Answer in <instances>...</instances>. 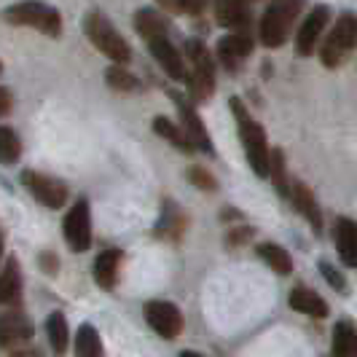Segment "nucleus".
I'll return each instance as SVG.
<instances>
[{"label":"nucleus","instance_id":"obj_15","mask_svg":"<svg viewBox=\"0 0 357 357\" xmlns=\"http://www.w3.org/2000/svg\"><path fill=\"white\" fill-rule=\"evenodd\" d=\"M333 242L339 252L341 264L349 268H357V223L352 218H336L333 220Z\"/></svg>","mask_w":357,"mask_h":357},{"label":"nucleus","instance_id":"obj_24","mask_svg":"<svg viewBox=\"0 0 357 357\" xmlns=\"http://www.w3.org/2000/svg\"><path fill=\"white\" fill-rule=\"evenodd\" d=\"M183 226H185V220H183V213H180V207L175 202H164V210H161V218L159 223H156V229L153 234L156 236H164V239H180V234H183Z\"/></svg>","mask_w":357,"mask_h":357},{"label":"nucleus","instance_id":"obj_2","mask_svg":"<svg viewBox=\"0 0 357 357\" xmlns=\"http://www.w3.org/2000/svg\"><path fill=\"white\" fill-rule=\"evenodd\" d=\"M3 22L6 24H14V27H33L38 33L49 38L62 36V14L49 6V3H40V0H22L14 3L8 8H3Z\"/></svg>","mask_w":357,"mask_h":357},{"label":"nucleus","instance_id":"obj_35","mask_svg":"<svg viewBox=\"0 0 357 357\" xmlns=\"http://www.w3.org/2000/svg\"><path fill=\"white\" fill-rule=\"evenodd\" d=\"M11 105H14V97H11V91L6 89V86H0V119L11 113Z\"/></svg>","mask_w":357,"mask_h":357},{"label":"nucleus","instance_id":"obj_21","mask_svg":"<svg viewBox=\"0 0 357 357\" xmlns=\"http://www.w3.org/2000/svg\"><path fill=\"white\" fill-rule=\"evenodd\" d=\"M331 352L336 357H355L357 355V325L352 320H339L333 325V341Z\"/></svg>","mask_w":357,"mask_h":357},{"label":"nucleus","instance_id":"obj_18","mask_svg":"<svg viewBox=\"0 0 357 357\" xmlns=\"http://www.w3.org/2000/svg\"><path fill=\"white\" fill-rule=\"evenodd\" d=\"M287 304H290V309H296L298 314H306L312 320H325L328 312H331L320 293H314L309 287H293L290 296H287Z\"/></svg>","mask_w":357,"mask_h":357},{"label":"nucleus","instance_id":"obj_26","mask_svg":"<svg viewBox=\"0 0 357 357\" xmlns=\"http://www.w3.org/2000/svg\"><path fill=\"white\" fill-rule=\"evenodd\" d=\"M46 336H49V344L56 355H65L68 352V341H70V333H68V320L62 312H52L46 317Z\"/></svg>","mask_w":357,"mask_h":357},{"label":"nucleus","instance_id":"obj_36","mask_svg":"<svg viewBox=\"0 0 357 357\" xmlns=\"http://www.w3.org/2000/svg\"><path fill=\"white\" fill-rule=\"evenodd\" d=\"M0 261H3V231H0Z\"/></svg>","mask_w":357,"mask_h":357},{"label":"nucleus","instance_id":"obj_6","mask_svg":"<svg viewBox=\"0 0 357 357\" xmlns=\"http://www.w3.org/2000/svg\"><path fill=\"white\" fill-rule=\"evenodd\" d=\"M357 49V14H341L333 24V30L328 33L325 43L320 49V59L325 68H339L341 59L347 54Z\"/></svg>","mask_w":357,"mask_h":357},{"label":"nucleus","instance_id":"obj_23","mask_svg":"<svg viewBox=\"0 0 357 357\" xmlns=\"http://www.w3.org/2000/svg\"><path fill=\"white\" fill-rule=\"evenodd\" d=\"M153 132H156L159 137H164L167 143L175 145L178 151H183V153H194V151H197L194 143H191V137L185 135V129L178 126L175 121H169L167 116H156V119H153Z\"/></svg>","mask_w":357,"mask_h":357},{"label":"nucleus","instance_id":"obj_5","mask_svg":"<svg viewBox=\"0 0 357 357\" xmlns=\"http://www.w3.org/2000/svg\"><path fill=\"white\" fill-rule=\"evenodd\" d=\"M185 56L191 62V70H188V91H191V100L197 102H204L210 100L215 91V62H213V54L210 49L204 46V40L199 38H191L185 43Z\"/></svg>","mask_w":357,"mask_h":357},{"label":"nucleus","instance_id":"obj_19","mask_svg":"<svg viewBox=\"0 0 357 357\" xmlns=\"http://www.w3.org/2000/svg\"><path fill=\"white\" fill-rule=\"evenodd\" d=\"M124 261V252L121 250H102L94 258V282L102 287V290H113L119 282V268Z\"/></svg>","mask_w":357,"mask_h":357},{"label":"nucleus","instance_id":"obj_10","mask_svg":"<svg viewBox=\"0 0 357 357\" xmlns=\"http://www.w3.org/2000/svg\"><path fill=\"white\" fill-rule=\"evenodd\" d=\"M169 97L175 100V107H178V113H180V126H183V129H185V135L191 137L194 148L213 156L215 148H213V140H210V132L204 129V121L199 119V113L194 110V105H191L183 94H178V91H169Z\"/></svg>","mask_w":357,"mask_h":357},{"label":"nucleus","instance_id":"obj_12","mask_svg":"<svg viewBox=\"0 0 357 357\" xmlns=\"http://www.w3.org/2000/svg\"><path fill=\"white\" fill-rule=\"evenodd\" d=\"M252 38L248 33H242V30H236V33H229V36H223L218 40V46H215V54H218V62L226 68L229 73H236L239 70V65H242V59H248L252 54Z\"/></svg>","mask_w":357,"mask_h":357},{"label":"nucleus","instance_id":"obj_14","mask_svg":"<svg viewBox=\"0 0 357 357\" xmlns=\"http://www.w3.org/2000/svg\"><path fill=\"white\" fill-rule=\"evenodd\" d=\"M36 336V325L24 312H6L0 314V349H11L17 344H27Z\"/></svg>","mask_w":357,"mask_h":357},{"label":"nucleus","instance_id":"obj_9","mask_svg":"<svg viewBox=\"0 0 357 357\" xmlns=\"http://www.w3.org/2000/svg\"><path fill=\"white\" fill-rule=\"evenodd\" d=\"M145 322L151 331H156L161 339L172 341L183 333V312L169 301H148L143 306Z\"/></svg>","mask_w":357,"mask_h":357},{"label":"nucleus","instance_id":"obj_3","mask_svg":"<svg viewBox=\"0 0 357 357\" xmlns=\"http://www.w3.org/2000/svg\"><path fill=\"white\" fill-rule=\"evenodd\" d=\"M304 11V0H268L266 11L258 24V36L266 49H280L285 46L287 36L296 24V19Z\"/></svg>","mask_w":357,"mask_h":357},{"label":"nucleus","instance_id":"obj_38","mask_svg":"<svg viewBox=\"0 0 357 357\" xmlns=\"http://www.w3.org/2000/svg\"><path fill=\"white\" fill-rule=\"evenodd\" d=\"M248 3H252V0H248Z\"/></svg>","mask_w":357,"mask_h":357},{"label":"nucleus","instance_id":"obj_1","mask_svg":"<svg viewBox=\"0 0 357 357\" xmlns=\"http://www.w3.org/2000/svg\"><path fill=\"white\" fill-rule=\"evenodd\" d=\"M229 105H231L234 121H236V129H239V140H242V145H245V156H248V161H250L252 172H255L258 178H268L271 148H268L264 126L252 119L248 105H245L239 97H231Z\"/></svg>","mask_w":357,"mask_h":357},{"label":"nucleus","instance_id":"obj_30","mask_svg":"<svg viewBox=\"0 0 357 357\" xmlns=\"http://www.w3.org/2000/svg\"><path fill=\"white\" fill-rule=\"evenodd\" d=\"M105 81L110 89H119V91H135L140 86V81L126 70L124 65H116V62L105 70Z\"/></svg>","mask_w":357,"mask_h":357},{"label":"nucleus","instance_id":"obj_28","mask_svg":"<svg viewBox=\"0 0 357 357\" xmlns=\"http://www.w3.org/2000/svg\"><path fill=\"white\" fill-rule=\"evenodd\" d=\"M268 178L274 183V188H277V194L282 199H290V183L293 180H287V169H285V153H282V148H271V159H268Z\"/></svg>","mask_w":357,"mask_h":357},{"label":"nucleus","instance_id":"obj_16","mask_svg":"<svg viewBox=\"0 0 357 357\" xmlns=\"http://www.w3.org/2000/svg\"><path fill=\"white\" fill-rule=\"evenodd\" d=\"M290 202H293V207L298 210V213L306 218V223L312 226V231L320 234L322 231V213H320V204H317V199L314 194L306 188L301 180H293L290 183Z\"/></svg>","mask_w":357,"mask_h":357},{"label":"nucleus","instance_id":"obj_34","mask_svg":"<svg viewBox=\"0 0 357 357\" xmlns=\"http://www.w3.org/2000/svg\"><path fill=\"white\" fill-rule=\"evenodd\" d=\"M38 264H40V268H43V271H46L49 277H54V274L59 271V261H56V255H54L52 250H43V252H40Z\"/></svg>","mask_w":357,"mask_h":357},{"label":"nucleus","instance_id":"obj_8","mask_svg":"<svg viewBox=\"0 0 357 357\" xmlns=\"http://www.w3.org/2000/svg\"><path fill=\"white\" fill-rule=\"evenodd\" d=\"M22 183H24V188H27L43 207H49V210H59V207L68 204V185H65L62 180L40 175L36 169H24V172H22Z\"/></svg>","mask_w":357,"mask_h":357},{"label":"nucleus","instance_id":"obj_33","mask_svg":"<svg viewBox=\"0 0 357 357\" xmlns=\"http://www.w3.org/2000/svg\"><path fill=\"white\" fill-rule=\"evenodd\" d=\"M250 236H252L250 226H236V229H231V231L226 234V242H229V248H239V245L250 242Z\"/></svg>","mask_w":357,"mask_h":357},{"label":"nucleus","instance_id":"obj_25","mask_svg":"<svg viewBox=\"0 0 357 357\" xmlns=\"http://www.w3.org/2000/svg\"><path fill=\"white\" fill-rule=\"evenodd\" d=\"M135 30L148 40L153 36H167L169 33V22L161 17L156 8H140L135 14Z\"/></svg>","mask_w":357,"mask_h":357},{"label":"nucleus","instance_id":"obj_29","mask_svg":"<svg viewBox=\"0 0 357 357\" xmlns=\"http://www.w3.org/2000/svg\"><path fill=\"white\" fill-rule=\"evenodd\" d=\"M22 156V140L11 126H0V164H17Z\"/></svg>","mask_w":357,"mask_h":357},{"label":"nucleus","instance_id":"obj_22","mask_svg":"<svg viewBox=\"0 0 357 357\" xmlns=\"http://www.w3.org/2000/svg\"><path fill=\"white\" fill-rule=\"evenodd\" d=\"M255 255H258L271 271H277L280 277H287V274L293 271V258H290V252H287L282 245H277V242H261V245L255 248Z\"/></svg>","mask_w":357,"mask_h":357},{"label":"nucleus","instance_id":"obj_17","mask_svg":"<svg viewBox=\"0 0 357 357\" xmlns=\"http://www.w3.org/2000/svg\"><path fill=\"white\" fill-rule=\"evenodd\" d=\"M215 22L229 30H248L250 27V8L248 0H218L215 3Z\"/></svg>","mask_w":357,"mask_h":357},{"label":"nucleus","instance_id":"obj_32","mask_svg":"<svg viewBox=\"0 0 357 357\" xmlns=\"http://www.w3.org/2000/svg\"><path fill=\"white\" fill-rule=\"evenodd\" d=\"M317 268H320V274L325 277V282L333 287L336 293H347V280H344V274H341L331 261H320V266Z\"/></svg>","mask_w":357,"mask_h":357},{"label":"nucleus","instance_id":"obj_4","mask_svg":"<svg viewBox=\"0 0 357 357\" xmlns=\"http://www.w3.org/2000/svg\"><path fill=\"white\" fill-rule=\"evenodd\" d=\"M84 33L86 38L91 40V46L97 49V52H102L110 59V62H116V65H126L129 59H132V49H129V43L124 40V36L110 24L105 19V14H100V11H89L86 17H84Z\"/></svg>","mask_w":357,"mask_h":357},{"label":"nucleus","instance_id":"obj_11","mask_svg":"<svg viewBox=\"0 0 357 357\" xmlns=\"http://www.w3.org/2000/svg\"><path fill=\"white\" fill-rule=\"evenodd\" d=\"M328 22H331V8L328 6H314L306 14V19L298 27V33H296V54L298 56H312V52L320 43L322 30L328 27Z\"/></svg>","mask_w":357,"mask_h":357},{"label":"nucleus","instance_id":"obj_31","mask_svg":"<svg viewBox=\"0 0 357 357\" xmlns=\"http://www.w3.org/2000/svg\"><path fill=\"white\" fill-rule=\"evenodd\" d=\"M185 178H188V183H191L194 188H199V191H207V194L218 191V180H215L207 169H202V167H188Z\"/></svg>","mask_w":357,"mask_h":357},{"label":"nucleus","instance_id":"obj_27","mask_svg":"<svg viewBox=\"0 0 357 357\" xmlns=\"http://www.w3.org/2000/svg\"><path fill=\"white\" fill-rule=\"evenodd\" d=\"M75 355L78 357H100L102 355V339H100V331L84 322L75 333Z\"/></svg>","mask_w":357,"mask_h":357},{"label":"nucleus","instance_id":"obj_13","mask_svg":"<svg viewBox=\"0 0 357 357\" xmlns=\"http://www.w3.org/2000/svg\"><path fill=\"white\" fill-rule=\"evenodd\" d=\"M145 43H148V52L153 54V59L161 65V70L167 73L172 81H185L188 78V68H185L180 52L172 46L169 36H153L148 38Z\"/></svg>","mask_w":357,"mask_h":357},{"label":"nucleus","instance_id":"obj_7","mask_svg":"<svg viewBox=\"0 0 357 357\" xmlns=\"http://www.w3.org/2000/svg\"><path fill=\"white\" fill-rule=\"evenodd\" d=\"M65 242L73 252H86L91 248V210L86 199H78L62 220Z\"/></svg>","mask_w":357,"mask_h":357},{"label":"nucleus","instance_id":"obj_20","mask_svg":"<svg viewBox=\"0 0 357 357\" xmlns=\"http://www.w3.org/2000/svg\"><path fill=\"white\" fill-rule=\"evenodd\" d=\"M22 301V271L17 258H8L0 268V304L17 306Z\"/></svg>","mask_w":357,"mask_h":357},{"label":"nucleus","instance_id":"obj_37","mask_svg":"<svg viewBox=\"0 0 357 357\" xmlns=\"http://www.w3.org/2000/svg\"><path fill=\"white\" fill-rule=\"evenodd\" d=\"M0 73H3V65H0Z\"/></svg>","mask_w":357,"mask_h":357}]
</instances>
